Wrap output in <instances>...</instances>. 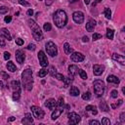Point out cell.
Segmentation results:
<instances>
[{"label":"cell","mask_w":125,"mask_h":125,"mask_svg":"<svg viewBox=\"0 0 125 125\" xmlns=\"http://www.w3.org/2000/svg\"><path fill=\"white\" fill-rule=\"evenodd\" d=\"M31 111H32L33 116L35 118H37V119H42L44 117V115H45V112L41 109L40 108H38L36 106H32L31 107Z\"/></svg>","instance_id":"8992f818"},{"label":"cell","mask_w":125,"mask_h":125,"mask_svg":"<svg viewBox=\"0 0 125 125\" xmlns=\"http://www.w3.org/2000/svg\"><path fill=\"white\" fill-rule=\"evenodd\" d=\"M20 97H21V93L20 92H14L13 93V99L15 101H19L20 100Z\"/></svg>","instance_id":"836d02e7"},{"label":"cell","mask_w":125,"mask_h":125,"mask_svg":"<svg viewBox=\"0 0 125 125\" xmlns=\"http://www.w3.org/2000/svg\"><path fill=\"white\" fill-rule=\"evenodd\" d=\"M22 80L23 85L25 90L30 91L33 86V77H32V70L30 68H26L22 73Z\"/></svg>","instance_id":"7a4b0ae2"},{"label":"cell","mask_w":125,"mask_h":125,"mask_svg":"<svg viewBox=\"0 0 125 125\" xmlns=\"http://www.w3.org/2000/svg\"><path fill=\"white\" fill-rule=\"evenodd\" d=\"M86 111H89V112H91L92 114H94V115H96L97 113H98V110H97V108L95 107V106H91V105H89V106H87L86 107Z\"/></svg>","instance_id":"603a6c76"},{"label":"cell","mask_w":125,"mask_h":125,"mask_svg":"<svg viewBox=\"0 0 125 125\" xmlns=\"http://www.w3.org/2000/svg\"><path fill=\"white\" fill-rule=\"evenodd\" d=\"M47 73H48V70L45 69V68H42V69H40V70H39L38 76L41 77V78H43V77H45V76L47 75Z\"/></svg>","instance_id":"f1b7e54d"},{"label":"cell","mask_w":125,"mask_h":125,"mask_svg":"<svg viewBox=\"0 0 125 125\" xmlns=\"http://www.w3.org/2000/svg\"><path fill=\"white\" fill-rule=\"evenodd\" d=\"M7 69L8 70H10V71H12V72H14V71H16L17 70V67H16V66H15V64L13 63V62H8L7 63Z\"/></svg>","instance_id":"484cf974"},{"label":"cell","mask_w":125,"mask_h":125,"mask_svg":"<svg viewBox=\"0 0 125 125\" xmlns=\"http://www.w3.org/2000/svg\"><path fill=\"white\" fill-rule=\"evenodd\" d=\"M64 99L63 98H60L59 99V101L57 102V107L58 108H64Z\"/></svg>","instance_id":"d590c367"},{"label":"cell","mask_w":125,"mask_h":125,"mask_svg":"<svg viewBox=\"0 0 125 125\" xmlns=\"http://www.w3.org/2000/svg\"><path fill=\"white\" fill-rule=\"evenodd\" d=\"M88 40H89V38H88L87 36H83V38H82L83 42H88Z\"/></svg>","instance_id":"11a10c76"},{"label":"cell","mask_w":125,"mask_h":125,"mask_svg":"<svg viewBox=\"0 0 125 125\" xmlns=\"http://www.w3.org/2000/svg\"><path fill=\"white\" fill-rule=\"evenodd\" d=\"M122 104H123V100L120 99V100H118V102H117L116 104H111V108H116L117 107H119V106L122 105Z\"/></svg>","instance_id":"e575fe53"},{"label":"cell","mask_w":125,"mask_h":125,"mask_svg":"<svg viewBox=\"0 0 125 125\" xmlns=\"http://www.w3.org/2000/svg\"><path fill=\"white\" fill-rule=\"evenodd\" d=\"M16 60L20 64L24 63V61H25V54H24V52L22 50H17L16 51Z\"/></svg>","instance_id":"9a60e30c"},{"label":"cell","mask_w":125,"mask_h":125,"mask_svg":"<svg viewBox=\"0 0 125 125\" xmlns=\"http://www.w3.org/2000/svg\"><path fill=\"white\" fill-rule=\"evenodd\" d=\"M72 18H73V21L78 25H80V24H82L83 22H84V14H83L82 12H80V11L74 12L73 15H72Z\"/></svg>","instance_id":"9c48e42d"},{"label":"cell","mask_w":125,"mask_h":125,"mask_svg":"<svg viewBox=\"0 0 125 125\" xmlns=\"http://www.w3.org/2000/svg\"><path fill=\"white\" fill-rule=\"evenodd\" d=\"M16 44L19 45V46L24 45V40H23L22 38H17V39H16Z\"/></svg>","instance_id":"b9f144b4"},{"label":"cell","mask_w":125,"mask_h":125,"mask_svg":"<svg viewBox=\"0 0 125 125\" xmlns=\"http://www.w3.org/2000/svg\"><path fill=\"white\" fill-rule=\"evenodd\" d=\"M3 87H4V86H3V83L0 81V88H3Z\"/></svg>","instance_id":"91938a15"},{"label":"cell","mask_w":125,"mask_h":125,"mask_svg":"<svg viewBox=\"0 0 125 125\" xmlns=\"http://www.w3.org/2000/svg\"><path fill=\"white\" fill-rule=\"evenodd\" d=\"M63 111H64V108H55L54 111H53V113H52V115H51L52 119H53V120H56V119L63 113Z\"/></svg>","instance_id":"2e32d148"},{"label":"cell","mask_w":125,"mask_h":125,"mask_svg":"<svg viewBox=\"0 0 125 125\" xmlns=\"http://www.w3.org/2000/svg\"><path fill=\"white\" fill-rule=\"evenodd\" d=\"M0 36H3L4 38L8 39L9 41L12 40V36H11V34H10V32L7 28H1L0 29Z\"/></svg>","instance_id":"e0dca14e"},{"label":"cell","mask_w":125,"mask_h":125,"mask_svg":"<svg viewBox=\"0 0 125 125\" xmlns=\"http://www.w3.org/2000/svg\"><path fill=\"white\" fill-rule=\"evenodd\" d=\"M100 2H102V0H95V2L92 4V6L94 7V6H96V4H97V3H100Z\"/></svg>","instance_id":"9f6ffc18"},{"label":"cell","mask_w":125,"mask_h":125,"mask_svg":"<svg viewBox=\"0 0 125 125\" xmlns=\"http://www.w3.org/2000/svg\"><path fill=\"white\" fill-rule=\"evenodd\" d=\"M26 14H27L28 16H32V15H33V10H32V9H29V10H27Z\"/></svg>","instance_id":"db71d44e"},{"label":"cell","mask_w":125,"mask_h":125,"mask_svg":"<svg viewBox=\"0 0 125 125\" xmlns=\"http://www.w3.org/2000/svg\"><path fill=\"white\" fill-rule=\"evenodd\" d=\"M45 48H46L47 54L50 55L51 57H56L58 55V48H57L56 44L53 42V41H49V42H47Z\"/></svg>","instance_id":"5b68a950"},{"label":"cell","mask_w":125,"mask_h":125,"mask_svg":"<svg viewBox=\"0 0 125 125\" xmlns=\"http://www.w3.org/2000/svg\"><path fill=\"white\" fill-rule=\"evenodd\" d=\"M11 21H12V17H11V16H6V17H5V19H4V22H5V23H7V24H8V23H10Z\"/></svg>","instance_id":"7dc6e473"},{"label":"cell","mask_w":125,"mask_h":125,"mask_svg":"<svg viewBox=\"0 0 125 125\" xmlns=\"http://www.w3.org/2000/svg\"><path fill=\"white\" fill-rule=\"evenodd\" d=\"M1 75H2V76H3V78H4V79H6V80L9 78V75H8L5 71H1Z\"/></svg>","instance_id":"816d5d0a"},{"label":"cell","mask_w":125,"mask_h":125,"mask_svg":"<svg viewBox=\"0 0 125 125\" xmlns=\"http://www.w3.org/2000/svg\"><path fill=\"white\" fill-rule=\"evenodd\" d=\"M122 93H123V94H125V88H124V87L122 88Z\"/></svg>","instance_id":"94428289"},{"label":"cell","mask_w":125,"mask_h":125,"mask_svg":"<svg viewBox=\"0 0 125 125\" xmlns=\"http://www.w3.org/2000/svg\"><path fill=\"white\" fill-rule=\"evenodd\" d=\"M90 98H91V93H90L89 91L85 92L84 94L82 95V99H83V100H86V101H88V100H90Z\"/></svg>","instance_id":"1f68e13d"},{"label":"cell","mask_w":125,"mask_h":125,"mask_svg":"<svg viewBox=\"0 0 125 125\" xmlns=\"http://www.w3.org/2000/svg\"><path fill=\"white\" fill-rule=\"evenodd\" d=\"M104 71H105V67H104V66H101V65H94V67H93V72H94L95 75L99 76V75H101Z\"/></svg>","instance_id":"8fae6325"},{"label":"cell","mask_w":125,"mask_h":125,"mask_svg":"<svg viewBox=\"0 0 125 125\" xmlns=\"http://www.w3.org/2000/svg\"><path fill=\"white\" fill-rule=\"evenodd\" d=\"M53 2H54V0H45L46 6H51V5L53 4Z\"/></svg>","instance_id":"f907efd6"},{"label":"cell","mask_w":125,"mask_h":125,"mask_svg":"<svg viewBox=\"0 0 125 125\" xmlns=\"http://www.w3.org/2000/svg\"><path fill=\"white\" fill-rule=\"evenodd\" d=\"M89 123H90V125H100V122L97 120H91Z\"/></svg>","instance_id":"f5cc1de1"},{"label":"cell","mask_w":125,"mask_h":125,"mask_svg":"<svg viewBox=\"0 0 125 125\" xmlns=\"http://www.w3.org/2000/svg\"><path fill=\"white\" fill-rule=\"evenodd\" d=\"M92 38H93V40L101 39V38H102V34H100V33H94L93 36H92Z\"/></svg>","instance_id":"ab89813d"},{"label":"cell","mask_w":125,"mask_h":125,"mask_svg":"<svg viewBox=\"0 0 125 125\" xmlns=\"http://www.w3.org/2000/svg\"><path fill=\"white\" fill-rule=\"evenodd\" d=\"M102 124H103V125H110V121H109L108 118L104 117V118L102 119Z\"/></svg>","instance_id":"8d00e7d4"},{"label":"cell","mask_w":125,"mask_h":125,"mask_svg":"<svg viewBox=\"0 0 125 125\" xmlns=\"http://www.w3.org/2000/svg\"><path fill=\"white\" fill-rule=\"evenodd\" d=\"M93 86H94V92L98 97H101L104 95L106 85H105V82L103 80H100V79L95 80L93 83Z\"/></svg>","instance_id":"277c9868"},{"label":"cell","mask_w":125,"mask_h":125,"mask_svg":"<svg viewBox=\"0 0 125 125\" xmlns=\"http://www.w3.org/2000/svg\"><path fill=\"white\" fill-rule=\"evenodd\" d=\"M79 69H80V68H79L77 66H75V65L69 66V67H68V72H69V75H70V76H75L76 74H78Z\"/></svg>","instance_id":"5bb4252c"},{"label":"cell","mask_w":125,"mask_h":125,"mask_svg":"<svg viewBox=\"0 0 125 125\" xmlns=\"http://www.w3.org/2000/svg\"><path fill=\"white\" fill-rule=\"evenodd\" d=\"M100 108L103 110V111H108V106L107 105V103L105 102V101H103V102H101L100 103Z\"/></svg>","instance_id":"83f0119b"},{"label":"cell","mask_w":125,"mask_h":125,"mask_svg":"<svg viewBox=\"0 0 125 125\" xmlns=\"http://www.w3.org/2000/svg\"><path fill=\"white\" fill-rule=\"evenodd\" d=\"M67 118H68V123L69 124H77L81 120V117L76 112H69L67 114Z\"/></svg>","instance_id":"52a82bcc"},{"label":"cell","mask_w":125,"mask_h":125,"mask_svg":"<svg viewBox=\"0 0 125 125\" xmlns=\"http://www.w3.org/2000/svg\"><path fill=\"white\" fill-rule=\"evenodd\" d=\"M104 14H105V16H106V18L107 19H110L111 18V11H110V9L109 8H106L105 9V11H104Z\"/></svg>","instance_id":"f546056e"},{"label":"cell","mask_w":125,"mask_h":125,"mask_svg":"<svg viewBox=\"0 0 125 125\" xmlns=\"http://www.w3.org/2000/svg\"><path fill=\"white\" fill-rule=\"evenodd\" d=\"M27 49H28V50H31V51H34V50H35V45H34L33 43H31V44H29V45L27 46Z\"/></svg>","instance_id":"c3c4849f"},{"label":"cell","mask_w":125,"mask_h":125,"mask_svg":"<svg viewBox=\"0 0 125 125\" xmlns=\"http://www.w3.org/2000/svg\"><path fill=\"white\" fill-rule=\"evenodd\" d=\"M8 12V8L5 7V6H2V7H0V14L3 15V14H6Z\"/></svg>","instance_id":"f35d334b"},{"label":"cell","mask_w":125,"mask_h":125,"mask_svg":"<svg viewBox=\"0 0 125 125\" xmlns=\"http://www.w3.org/2000/svg\"><path fill=\"white\" fill-rule=\"evenodd\" d=\"M107 81L108 83H115V84H119V82H120L119 78L116 77L115 75H108L107 77Z\"/></svg>","instance_id":"44dd1931"},{"label":"cell","mask_w":125,"mask_h":125,"mask_svg":"<svg viewBox=\"0 0 125 125\" xmlns=\"http://www.w3.org/2000/svg\"><path fill=\"white\" fill-rule=\"evenodd\" d=\"M11 85H12V88H13L14 92H20L21 93V84H20V81L14 80V81L11 82Z\"/></svg>","instance_id":"d6986e66"},{"label":"cell","mask_w":125,"mask_h":125,"mask_svg":"<svg viewBox=\"0 0 125 125\" xmlns=\"http://www.w3.org/2000/svg\"><path fill=\"white\" fill-rule=\"evenodd\" d=\"M84 3H85L86 5H88V4L90 3V0H84Z\"/></svg>","instance_id":"680465c9"},{"label":"cell","mask_w":125,"mask_h":125,"mask_svg":"<svg viewBox=\"0 0 125 125\" xmlns=\"http://www.w3.org/2000/svg\"><path fill=\"white\" fill-rule=\"evenodd\" d=\"M70 59H71V61H73V62H75V63H80V62H82V61H84L85 56L83 55L82 53L74 52V53H71Z\"/></svg>","instance_id":"30bf717a"},{"label":"cell","mask_w":125,"mask_h":125,"mask_svg":"<svg viewBox=\"0 0 125 125\" xmlns=\"http://www.w3.org/2000/svg\"><path fill=\"white\" fill-rule=\"evenodd\" d=\"M64 87L65 88H67V87H68L71 83H72V81H73V76H68V77H65L64 78Z\"/></svg>","instance_id":"7402d4cb"},{"label":"cell","mask_w":125,"mask_h":125,"mask_svg":"<svg viewBox=\"0 0 125 125\" xmlns=\"http://www.w3.org/2000/svg\"><path fill=\"white\" fill-rule=\"evenodd\" d=\"M38 60H39V63H40V66L42 67H47L49 63H48V60H47V57L45 55V53L43 51H39L38 53Z\"/></svg>","instance_id":"ba28073f"},{"label":"cell","mask_w":125,"mask_h":125,"mask_svg":"<svg viewBox=\"0 0 125 125\" xmlns=\"http://www.w3.org/2000/svg\"><path fill=\"white\" fill-rule=\"evenodd\" d=\"M54 77H55V78H57L58 80H64V78H65L63 74H61V73H58V72H56V73H55Z\"/></svg>","instance_id":"74e56055"},{"label":"cell","mask_w":125,"mask_h":125,"mask_svg":"<svg viewBox=\"0 0 125 125\" xmlns=\"http://www.w3.org/2000/svg\"><path fill=\"white\" fill-rule=\"evenodd\" d=\"M56 72H57V70H56V68H55L54 67H52L50 68V73H51V75H52V76H54Z\"/></svg>","instance_id":"681fc988"},{"label":"cell","mask_w":125,"mask_h":125,"mask_svg":"<svg viewBox=\"0 0 125 125\" xmlns=\"http://www.w3.org/2000/svg\"><path fill=\"white\" fill-rule=\"evenodd\" d=\"M19 3H20L21 5H24V6H25V7H28V6H30V4H29L28 2H26L25 0H19Z\"/></svg>","instance_id":"60d3db41"},{"label":"cell","mask_w":125,"mask_h":125,"mask_svg":"<svg viewBox=\"0 0 125 125\" xmlns=\"http://www.w3.org/2000/svg\"><path fill=\"white\" fill-rule=\"evenodd\" d=\"M78 74L80 75V77L82 78V79H84V80H86L87 79V74H86V72L83 70V69H79V72H78Z\"/></svg>","instance_id":"4dcf8cb0"},{"label":"cell","mask_w":125,"mask_h":125,"mask_svg":"<svg viewBox=\"0 0 125 125\" xmlns=\"http://www.w3.org/2000/svg\"><path fill=\"white\" fill-rule=\"evenodd\" d=\"M53 21L57 27H59V28L64 27L67 23V13L64 10H57L53 16Z\"/></svg>","instance_id":"6da1fadb"},{"label":"cell","mask_w":125,"mask_h":125,"mask_svg":"<svg viewBox=\"0 0 125 125\" xmlns=\"http://www.w3.org/2000/svg\"><path fill=\"white\" fill-rule=\"evenodd\" d=\"M15 119H16V117H14V116H11L10 118H8V121H9V122H12V121H14Z\"/></svg>","instance_id":"6f0895ef"},{"label":"cell","mask_w":125,"mask_h":125,"mask_svg":"<svg viewBox=\"0 0 125 125\" xmlns=\"http://www.w3.org/2000/svg\"><path fill=\"white\" fill-rule=\"evenodd\" d=\"M113 35H114L113 29L108 28V29H107V38L109 39V40H111V39H113Z\"/></svg>","instance_id":"4316f807"},{"label":"cell","mask_w":125,"mask_h":125,"mask_svg":"<svg viewBox=\"0 0 125 125\" xmlns=\"http://www.w3.org/2000/svg\"><path fill=\"white\" fill-rule=\"evenodd\" d=\"M120 121H121V123H125V112H121V114H120Z\"/></svg>","instance_id":"f6af8a7d"},{"label":"cell","mask_w":125,"mask_h":125,"mask_svg":"<svg viewBox=\"0 0 125 125\" xmlns=\"http://www.w3.org/2000/svg\"><path fill=\"white\" fill-rule=\"evenodd\" d=\"M5 46V40L3 36H0V47H4Z\"/></svg>","instance_id":"ee69618b"},{"label":"cell","mask_w":125,"mask_h":125,"mask_svg":"<svg viewBox=\"0 0 125 125\" xmlns=\"http://www.w3.org/2000/svg\"><path fill=\"white\" fill-rule=\"evenodd\" d=\"M95 26H96V21L93 20V19H90L88 21V23L86 24V30L87 31H93Z\"/></svg>","instance_id":"ac0fdd59"},{"label":"cell","mask_w":125,"mask_h":125,"mask_svg":"<svg viewBox=\"0 0 125 125\" xmlns=\"http://www.w3.org/2000/svg\"><path fill=\"white\" fill-rule=\"evenodd\" d=\"M22 123H24V124H31V123H33V118H32L31 114L30 113H25V118L22 119Z\"/></svg>","instance_id":"ffe728a7"},{"label":"cell","mask_w":125,"mask_h":125,"mask_svg":"<svg viewBox=\"0 0 125 125\" xmlns=\"http://www.w3.org/2000/svg\"><path fill=\"white\" fill-rule=\"evenodd\" d=\"M79 93H80L79 89H78L77 87H75V86H72V87L70 88V90H69V94H70V96H73V97L78 96V95H79Z\"/></svg>","instance_id":"cb8c5ba5"},{"label":"cell","mask_w":125,"mask_h":125,"mask_svg":"<svg viewBox=\"0 0 125 125\" xmlns=\"http://www.w3.org/2000/svg\"><path fill=\"white\" fill-rule=\"evenodd\" d=\"M39 1H41V0H39Z\"/></svg>","instance_id":"6125c7cd"},{"label":"cell","mask_w":125,"mask_h":125,"mask_svg":"<svg viewBox=\"0 0 125 125\" xmlns=\"http://www.w3.org/2000/svg\"><path fill=\"white\" fill-rule=\"evenodd\" d=\"M112 59L114 61H116L117 63H119L120 65L124 66L125 65V58L123 55H119V54H116V53H113L112 54Z\"/></svg>","instance_id":"7c38bea8"},{"label":"cell","mask_w":125,"mask_h":125,"mask_svg":"<svg viewBox=\"0 0 125 125\" xmlns=\"http://www.w3.org/2000/svg\"><path fill=\"white\" fill-rule=\"evenodd\" d=\"M10 58H11L10 53H9V52H4V59H5L6 61H8Z\"/></svg>","instance_id":"bcb514c9"},{"label":"cell","mask_w":125,"mask_h":125,"mask_svg":"<svg viewBox=\"0 0 125 125\" xmlns=\"http://www.w3.org/2000/svg\"><path fill=\"white\" fill-rule=\"evenodd\" d=\"M43 28H44V30H45V31H50V30L52 29V25H51V24L46 23V24H44Z\"/></svg>","instance_id":"d6a6232c"},{"label":"cell","mask_w":125,"mask_h":125,"mask_svg":"<svg viewBox=\"0 0 125 125\" xmlns=\"http://www.w3.org/2000/svg\"><path fill=\"white\" fill-rule=\"evenodd\" d=\"M64 50H65V53L66 54H71V53H73V49L70 48V46H69V44L67 42H66L64 44Z\"/></svg>","instance_id":"d4e9b609"},{"label":"cell","mask_w":125,"mask_h":125,"mask_svg":"<svg viewBox=\"0 0 125 125\" xmlns=\"http://www.w3.org/2000/svg\"><path fill=\"white\" fill-rule=\"evenodd\" d=\"M110 95H111V98H113V99L117 98V96H118V92H117V90H112V91H111V93H110Z\"/></svg>","instance_id":"7bdbcfd3"},{"label":"cell","mask_w":125,"mask_h":125,"mask_svg":"<svg viewBox=\"0 0 125 125\" xmlns=\"http://www.w3.org/2000/svg\"><path fill=\"white\" fill-rule=\"evenodd\" d=\"M27 24H28L29 27L31 28V32H32L33 38L36 41H41V40H42L43 39V33H42V31H41L39 25L33 20H31V19H29L27 21Z\"/></svg>","instance_id":"3957f363"},{"label":"cell","mask_w":125,"mask_h":125,"mask_svg":"<svg viewBox=\"0 0 125 125\" xmlns=\"http://www.w3.org/2000/svg\"><path fill=\"white\" fill-rule=\"evenodd\" d=\"M45 107L48 108L49 109L54 110L57 108V101H55L54 99H49L45 102Z\"/></svg>","instance_id":"4fadbf2b"}]
</instances>
